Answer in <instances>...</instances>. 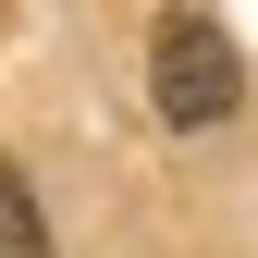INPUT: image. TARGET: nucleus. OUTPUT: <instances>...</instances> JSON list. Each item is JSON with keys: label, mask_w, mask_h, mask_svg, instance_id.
I'll return each instance as SVG.
<instances>
[{"label": "nucleus", "mask_w": 258, "mask_h": 258, "mask_svg": "<svg viewBox=\"0 0 258 258\" xmlns=\"http://www.w3.org/2000/svg\"><path fill=\"white\" fill-rule=\"evenodd\" d=\"M148 99H160V123H172V136L234 123V99H246L234 37H221L209 13H160V37H148Z\"/></svg>", "instance_id": "1"}, {"label": "nucleus", "mask_w": 258, "mask_h": 258, "mask_svg": "<svg viewBox=\"0 0 258 258\" xmlns=\"http://www.w3.org/2000/svg\"><path fill=\"white\" fill-rule=\"evenodd\" d=\"M0 258H49V209H37V184L0 160Z\"/></svg>", "instance_id": "2"}]
</instances>
